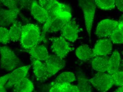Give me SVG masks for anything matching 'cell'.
Instances as JSON below:
<instances>
[{"instance_id":"6da1fadb","label":"cell","mask_w":123,"mask_h":92,"mask_svg":"<svg viewBox=\"0 0 123 92\" xmlns=\"http://www.w3.org/2000/svg\"><path fill=\"white\" fill-rule=\"evenodd\" d=\"M72 17L71 11L68 10H60L48 14V18L43 28V37L45 38V35L48 33H56L61 31L66 24L71 21Z\"/></svg>"},{"instance_id":"7a4b0ae2","label":"cell","mask_w":123,"mask_h":92,"mask_svg":"<svg viewBox=\"0 0 123 92\" xmlns=\"http://www.w3.org/2000/svg\"><path fill=\"white\" fill-rule=\"evenodd\" d=\"M45 39L43 37L39 27L36 25L28 24L22 26L20 43L25 50L39 44Z\"/></svg>"},{"instance_id":"3957f363","label":"cell","mask_w":123,"mask_h":92,"mask_svg":"<svg viewBox=\"0 0 123 92\" xmlns=\"http://www.w3.org/2000/svg\"><path fill=\"white\" fill-rule=\"evenodd\" d=\"M0 67L5 71H12L20 65L19 59L14 51L7 46H0Z\"/></svg>"},{"instance_id":"277c9868","label":"cell","mask_w":123,"mask_h":92,"mask_svg":"<svg viewBox=\"0 0 123 92\" xmlns=\"http://www.w3.org/2000/svg\"><path fill=\"white\" fill-rule=\"evenodd\" d=\"M79 6L84 13L85 25L91 41V32L96 5L94 0H78Z\"/></svg>"},{"instance_id":"5b68a950","label":"cell","mask_w":123,"mask_h":92,"mask_svg":"<svg viewBox=\"0 0 123 92\" xmlns=\"http://www.w3.org/2000/svg\"><path fill=\"white\" fill-rule=\"evenodd\" d=\"M88 81L99 92H107L114 85L111 75L105 72L98 73Z\"/></svg>"},{"instance_id":"8992f818","label":"cell","mask_w":123,"mask_h":92,"mask_svg":"<svg viewBox=\"0 0 123 92\" xmlns=\"http://www.w3.org/2000/svg\"><path fill=\"white\" fill-rule=\"evenodd\" d=\"M50 40L52 42V51L62 59H64L70 52L74 50V48L71 47L70 44L61 36L53 37Z\"/></svg>"},{"instance_id":"52a82bcc","label":"cell","mask_w":123,"mask_h":92,"mask_svg":"<svg viewBox=\"0 0 123 92\" xmlns=\"http://www.w3.org/2000/svg\"><path fill=\"white\" fill-rule=\"evenodd\" d=\"M43 62L46 67L49 78L64 68L66 64L63 59L55 54L49 55L46 59Z\"/></svg>"},{"instance_id":"ba28073f","label":"cell","mask_w":123,"mask_h":92,"mask_svg":"<svg viewBox=\"0 0 123 92\" xmlns=\"http://www.w3.org/2000/svg\"><path fill=\"white\" fill-rule=\"evenodd\" d=\"M118 21L111 19L101 21L97 27L95 34L99 38L109 37L117 28Z\"/></svg>"},{"instance_id":"9c48e42d","label":"cell","mask_w":123,"mask_h":92,"mask_svg":"<svg viewBox=\"0 0 123 92\" xmlns=\"http://www.w3.org/2000/svg\"><path fill=\"white\" fill-rule=\"evenodd\" d=\"M61 36L67 40L74 42L79 37L80 29L76 22L72 20L66 24L61 30Z\"/></svg>"},{"instance_id":"30bf717a","label":"cell","mask_w":123,"mask_h":92,"mask_svg":"<svg viewBox=\"0 0 123 92\" xmlns=\"http://www.w3.org/2000/svg\"><path fill=\"white\" fill-rule=\"evenodd\" d=\"M31 67L30 65L24 66L14 69L10 73L9 78L5 86L6 89L12 88L15 84L25 78Z\"/></svg>"},{"instance_id":"8fae6325","label":"cell","mask_w":123,"mask_h":92,"mask_svg":"<svg viewBox=\"0 0 123 92\" xmlns=\"http://www.w3.org/2000/svg\"><path fill=\"white\" fill-rule=\"evenodd\" d=\"M31 62L36 79L40 82H45L49 79L45 63L30 56Z\"/></svg>"},{"instance_id":"7c38bea8","label":"cell","mask_w":123,"mask_h":92,"mask_svg":"<svg viewBox=\"0 0 123 92\" xmlns=\"http://www.w3.org/2000/svg\"><path fill=\"white\" fill-rule=\"evenodd\" d=\"M112 44L109 38H103L97 42L92 50L93 57L97 56H106L111 53Z\"/></svg>"},{"instance_id":"4fadbf2b","label":"cell","mask_w":123,"mask_h":92,"mask_svg":"<svg viewBox=\"0 0 123 92\" xmlns=\"http://www.w3.org/2000/svg\"><path fill=\"white\" fill-rule=\"evenodd\" d=\"M19 12L17 9H4L0 7V26L4 27L12 25L16 21Z\"/></svg>"},{"instance_id":"5bb4252c","label":"cell","mask_w":123,"mask_h":92,"mask_svg":"<svg viewBox=\"0 0 123 92\" xmlns=\"http://www.w3.org/2000/svg\"><path fill=\"white\" fill-rule=\"evenodd\" d=\"M38 3L48 12V14L60 10L71 11L69 6L60 3L57 0H39Z\"/></svg>"},{"instance_id":"9a60e30c","label":"cell","mask_w":123,"mask_h":92,"mask_svg":"<svg viewBox=\"0 0 123 92\" xmlns=\"http://www.w3.org/2000/svg\"><path fill=\"white\" fill-rule=\"evenodd\" d=\"M31 15L37 21L41 24H44L48 18V13L36 0H34L31 5Z\"/></svg>"},{"instance_id":"2e32d148","label":"cell","mask_w":123,"mask_h":92,"mask_svg":"<svg viewBox=\"0 0 123 92\" xmlns=\"http://www.w3.org/2000/svg\"><path fill=\"white\" fill-rule=\"evenodd\" d=\"M25 50L31 56L42 61L45 60L49 55L47 48L43 45H37Z\"/></svg>"},{"instance_id":"e0dca14e","label":"cell","mask_w":123,"mask_h":92,"mask_svg":"<svg viewBox=\"0 0 123 92\" xmlns=\"http://www.w3.org/2000/svg\"><path fill=\"white\" fill-rule=\"evenodd\" d=\"M48 92H80L77 86L69 83L52 82L49 86Z\"/></svg>"},{"instance_id":"ac0fdd59","label":"cell","mask_w":123,"mask_h":92,"mask_svg":"<svg viewBox=\"0 0 123 92\" xmlns=\"http://www.w3.org/2000/svg\"><path fill=\"white\" fill-rule=\"evenodd\" d=\"M109 58L106 56H97L92 60L91 65L93 68L99 72L107 71Z\"/></svg>"},{"instance_id":"d6986e66","label":"cell","mask_w":123,"mask_h":92,"mask_svg":"<svg viewBox=\"0 0 123 92\" xmlns=\"http://www.w3.org/2000/svg\"><path fill=\"white\" fill-rule=\"evenodd\" d=\"M121 60V58L120 53L117 50H115L109 60L108 67L107 71L108 73L112 74L118 70Z\"/></svg>"},{"instance_id":"ffe728a7","label":"cell","mask_w":123,"mask_h":92,"mask_svg":"<svg viewBox=\"0 0 123 92\" xmlns=\"http://www.w3.org/2000/svg\"><path fill=\"white\" fill-rule=\"evenodd\" d=\"M109 39L114 44H123V16L121 17L117 28L109 37Z\"/></svg>"},{"instance_id":"44dd1931","label":"cell","mask_w":123,"mask_h":92,"mask_svg":"<svg viewBox=\"0 0 123 92\" xmlns=\"http://www.w3.org/2000/svg\"><path fill=\"white\" fill-rule=\"evenodd\" d=\"M34 89L32 82L25 77L12 87L13 92H31Z\"/></svg>"},{"instance_id":"7402d4cb","label":"cell","mask_w":123,"mask_h":92,"mask_svg":"<svg viewBox=\"0 0 123 92\" xmlns=\"http://www.w3.org/2000/svg\"><path fill=\"white\" fill-rule=\"evenodd\" d=\"M76 55L82 60H88L93 57L92 50L87 45H83L78 47L76 50Z\"/></svg>"},{"instance_id":"603a6c76","label":"cell","mask_w":123,"mask_h":92,"mask_svg":"<svg viewBox=\"0 0 123 92\" xmlns=\"http://www.w3.org/2000/svg\"><path fill=\"white\" fill-rule=\"evenodd\" d=\"M22 27V25L17 20L12 25L9 30L11 41L16 42L20 40Z\"/></svg>"},{"instance_id":"cb8c5ba5","label":"cell","mask_w":123,"mask_h":92,"mask_svg":"<svg viewBox=\"0 0 123 92\" xmlns=\"http://www.w3.org/2000/svg\"><path fill=\"white\" fill-rule=\"evenodd\" d=\"M77 86L80 92H90L92 91V87L88 80L82 73L78 74Z\"/></svg>"},{"instance_id":"d4e9b609","label":"cell","mask_w":123,"mask_h":92,"mask_svg":"<svg viewBox=\"0 0 123 92\" xmlns=\"http://www.w3.org/2000/svg\"><path fill=\"white\" fill-rule=\"evenodd\" d=\"M76 80L74 73L70 72H65L59 75L55 79V82L58 83H70Z\"/></svg>"},{"instance_id":"484cf974","label":"cell","mask_w":123,"mask_h":92,"mask_svg":"<svg viewBox=\"0 0 123 92\" xmlns=\"http://www.w3.org/2000/svg\"><path fill=\"white\" fill-rule=\"evenodd\" d=\"M97 6L104 10L113 9L115 6V0H94Z\"/></svg>"},{"instance_id":"4316f807","label":"cell","mask_w":123,"mask_h":92,"mask_svg":"<svg viewBox=\"0 0 123 92\" xmlns=\"http://www.w3.org/2000/svg\"><path fill=\"white\" fill-rule=\"evenodd\" d=\"M11 41L9 31L5 27L0 26V43L6 45Z\"/></svg>"},{"instance_id":"83f0119b","label":"cell","mask_w":123,"mask_h":92,"mask_svg":"<svg viewBox=\"0 0 123 92\" xmlns=\"http://www.w3.org/2000/svg\"><path fill=\"white\" fill-rule=\"evenodd\" d=\"M114 85L117 86L123 85V72L118 70L112 74Z\"/></svg>"},{"instance_id":"f1b7e54d","label":"cell","mask_w":123,"mask_h":92,"mask_svg":"<svg viewBox=\"0 0 123 92\" xmlns=\"http://www.w3.org/2000/svg\"><path fill=\"white\" fill-rule=\"evenodd\" d=\"M1 3L9 9H17L18 8L16 0H0Z\"/></svg>"},{"instance_id":"f546056e","label":"cell","mask_w":123,"mask_h":92,"mask_svg":"<svg viewBox=\"0 0 123 92\" xmlns=\"http://www.w3.org/2000/svg\"><path fill=\"white\" fill-rule=\"evenodd\" d=\"M10 74V73H8L2 77H0V92H6L5 86L9 80Z\"/></svg>"},{"instance_id":"4dcf8cb0","label":"cell","mask_w":123,"mask_h":92,"mask_svg":"<svg viewBox=\"0 0 123 92\" xmlns=\"http://www.w3.org/2000/svg\"><path fill=\"white\" fill-rule=\"evenodd\" d=\"M34 0H16L18 7L21 9H29Z\"/></svg>"},{"instance_id":"1f68e13d","label":"cell","mask_w":123,"mask_h":92,"mask_svg":"<svg viewBox=\"0 0 123 92\" xmlns=\"http://www.w3.org/2000/svg\"><path fill=\"white\" fill-rule=\"evenodd\" d=\"M115 6L120 12H123V0H115Z\"/></svg>"},{"instance_id":"d6a6232c","label":"cell","mask_w":123,"mask_h":92,"mask_svg":"<svg viewBox=\"0 0 123 92\" xmlns=\"http://www.w3.org/2000/svg\"><path fill=\"white\" fill-rule=\"evenodd\" d=\"M115 92H123V86H119V87L116 90Z\"/></svg>"},{"instance_id":"836d02e7","label":"cell","mask_w":123,"mask_h":92,"mask_svg":"<svg viewBox=\"0 0 123 92\" xmlns=\"http://www.w3.org/2000/svg\"><path fill=\"white\" fill-rule=\"evenodd\" d=\"M1 4V3L0 1V4Z\"/></svg>"}]
</instances>
